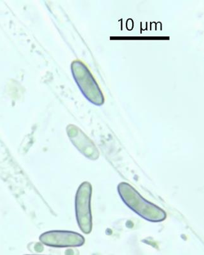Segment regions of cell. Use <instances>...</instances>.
Segmentation results:
<instances>
[{
	"label": "cell",
	"instance_id": "1",
	"mask_svg": "<svg viewBox=\"0 0 204 255\" xmlns=\"http://www.w3.org/2000/svg\"><path fill=\"white\" fill-rule=\"evenodd\" d=\"M118 192L127 206L144 219L151 222H161L166 218V213L163 209L145 200L130 184L125 182L120 183Z\"/></svg>",
	"mask_w": 204,
	"mask_h": 255
},
{
	"label": "cell",
	"instance_id": "2",
	"mask_svg": "<svg viewBox=\"0 0 204 255\" xmlns=\"http://www.w3.org/2000/svg\"><path fill=\"white\" fill-rule=\"evenodd\" d=\"M71 71L77 85L88 101L97 106L104 103V98L96 80L81 61H74L71 65Z\"/></svg>",
	"mask_w": 204,
	"mask_h": 255
},
{
	"label": "cell",
	"instance_id": "3",
	"mask_svg": "<svg viewBox=\"0 0 204 255\" xmlns=\"http://www.w3.org/2000/svg\"><path fill=\"white\" fill-rule=\"evenodd\" d=\"M92 188L91 184L83 182L79 186L75 197V211L77 223L81 232L90 234L92 229L91 202Z\"/></svg>",
	"mask_w": 204,
	"mask_h": 255
},
{
	"label": "cell",
	"instance_id": "4",
	"mask_svg": "<svg viewBox=\"0 0 204 255\" xmlns=\"http://www.w3.org/2000/svg\"><path fill=\"white\" fill-rule=\"evenodd\" d=\"M40 242L53 248L80 247L84 245L85 238L71 231H52L45 232L40 237Z\"/></svg>",
	"mask_w": 204,
	"mask_h": 255
},
{
	"label": "cell",
	"instance_id": "5",
	"mask_svg": "<svg viewBox=\"0 0 204 255\" xmlns=\"http://www.w3.org/2000/svg\"><path fill=\"white\" fill-rule=\"evenodd\" d=\"M67 132L70 140L81 154L92 160L99 158V152L96 145L78 127L68 125Z\"/></svg>",
	"mask_w": 204,
	"mask_h": 255
},
{
	"label": "cell",
	"instance_id": "6",
	"mask_svg": "<svg viewBox=\"0 0 204 255\" xmlns=\"http://www.w3.org/2000/svg\"></svg>",
	"mask_w": 204,
	"mask_h": 255
}]
</instances>
